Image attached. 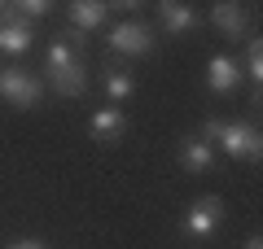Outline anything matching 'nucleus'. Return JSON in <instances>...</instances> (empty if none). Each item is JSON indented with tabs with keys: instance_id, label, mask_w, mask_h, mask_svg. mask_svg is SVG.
Here are the masks:
<instances>
[{
	"instance_id": "18",
	"label": "nucleus",
	"mask_w": 263,
	"mask_h": 249,
	"mask_svg": "<svg viewBox=\"0 0 263 249\" xmlns=\"http://www.w3.org/2000/svg\"><path fill=\"white\" fill-rule=\"evenodd\" d=\"M0 13H5V5H0Z\"/></svg>"
},
{
	"instance_id": "17",
	"label": "nucleus",
	"mask_w": 263,
	"mask_h": 249,
	"mask_svg": "<svg viewBox=\"0 0 263 249\" xmlns=\"http://www.w3.org/2000/svg\"><path fill=\"white\" fill-rule=\"evenodd\" d=\"M246 249H263V240H259V236H250V240H246Z\"/></svg>"
},
{
	"instance_id": "1",
	"label": "nucleus",
	"mask_w": 263,
	"mask_h": 249,
	"mask_svg": "<svg viewBox=\"0 0 263 249\" xmlns=\"http://www.w3.org/2000/svg\"><path fill=\"white\" fill-rule=\"evenodd\" d=\"M202 140H206V144H219L233 162H259L263 157V136L250 127V122H219V118H211L206 127H202Z\"/></svg>"
},
{
	"instance_id": "8",
	"label": "nucleus",
	"mask_w": 263,
	"mask_h": 249,
	"mask_svg": "<svg viewBox=\"0 0 263 249\" xmlns=\"http://www.w3.org/2000/svg\"><path fill=\"white\" fill-rule=\"evenodd\" d=\"M206 83H211V92L228 96V92H237V83H241V70H237V61H233V57L215 53V57L206 61Z\"/></svg>"
},
{
	"instance_id": "15",
	"label": "nucleus",
	"mask_w": 263,
	"mask_h": 249,
	"mask_svg": "<svg viewBox=\"0 0 263 249\" xmlns=\"http://www.w3.org/2000/svg\"><path fill=\"white\" fill-rule=\"evenodd\" d=\"M9 9L18 13L22 22H40V18L53 13V5H48V0H18V5H9Z\"/></svg>"
},
{
	"instance_id": "16",
	"label": "nucleus",
	"mask_w": 263,
	"mask_h": 249,
	"mask_svg": "<svg viewBox=\"0 0 263 249\" xmlns=\"http://www.w3.org/2000/svg\"><path fill=\"white\" fill-rule=\"evenodd\" d=\"M9 249H44L40 240H18V245H9Z\"/></svg>"
},
{
	"instance_id": "3",
	"label": "nucleus",
	"mask_w": 263,
	"mask_h": 249,
	"mask_svg": "<svg viewBox=\"0 0 263 249\" xmlns=\"http://www.w3.org/2000/svg\"><path fill=\"white\" fill-rule=\"evenodd\" d=\"M110 48L123 53V57H145L154 48V31L145 27V22H136V18L114 22V27H110Z\"/></svg>"
},
{
	"instance_id": "4",
	"label": "nucleus",
	"mask_w": 263,
	"mask_h": 249,
	"mask_svg": "<svg viewBox=\"0 0 263 249\" xmlns=\"http://www.w3.org/2000/svg\"><path fill=\"white\" fill-rule=\"evenodd\" d=\"M31 39H35V27L22 22L18 13L5 5V13H0V57H22L31 48Z\"/></svg>"
},
{
	"instance_id": "10",
	"label": "nucleus",
	"mask_w": 263,
	"mask_h": 249,
	"mask_svg": "<svg viewBox=\"0 0 263 249\" xmlns=\"http://www.w3.org/2000/svg\"><path fill=\"white\" fill-rule=\"evenodd\" d=\"M158 22H162V31H171V35H184V31L197 27V9L193 5H180V0H162L158 5Z\"/></svg>"
},
{
	"instance_id": "11",
	"label": "nucleus",
	"mask_w": 263,
	"mask_h": 249,
	"mask_svg": "<svg viewBox=\"0 0 263 249\" xmlns=\"http://www.w3.org/2000/svg\"><path fill=\"white\" fill-rule=\"evenodd\" d=\"M123 131H127V118H123L119 105H105V110L92 114V140L97 144H110V140H119Z\"/></svg>"
},
{
	"instance_id": "9",
	"label": "nucleus",
	"mask_w": 263,
	"mask_h": 249,
	"mask_svg": "<svg viewBox=\"0 0 263 249\" xmlns=\"http://www.w3.org/2000/svg\"><path fill=\"white\" fill-rule=\"evenodd\" d=\"M105 18H110V5H101V0H75L70 5V31L75 35H88V31L105 27Z\"/></svg>"
},
{
	"instance_id": "5",
	"label": "nucleus",
	"mask_w": 263,
	"mask_h": 249,
	"mask_svg": "<svg viewBox=\"0 0 263 249\" xmlns=\"http://www.w3.org/2000/svg\"><path fill=\"white\" fill-rule=\"evenodd\" d=\"M224 223V201L219 197H202V201L193 205V210L184 214V236H193V240H206L211 232Z\"/></svg>"
},
{
	"instance_id": "12",
	"label": "nucleus",
	"mask_w": 263,
	"mask_h": 249,
	"mask_svg": "<svg viewBox=\"0 0 263 249\" xmlns=\"http://www.w3.org/2000/svg\"><path fill=\"white\" fill-rule=\"evenodd\" d=\"M180 162H184V171L202 175V171H211V166H215V144H206L202 136L184 140V144H180Z\"/></svg>"
},
{
	"instance_id": "6",
	"label": "nucleus",
	"mask_w": 263,
	"mask_h": 249,
	"mask_svg": "<svg viewBox=\"0 0 263 249\" xmlns=\"http://www.w3.org/2000/svg\"><path fill=\"white\" fill-rule=\"evenodd\" d=\"M44 88L62 101H79L88 92V74H84V61L79 66H62V70H44Z\"/></svg>"
},
{
	"instance_id": "13",
	"label": "nucleus",
	"mask_w": 263,
	"mask_h": 249,
	"mask_svg": "<svg viewBox=\"0 0 263 249\" xmlns=\"http://www.w3.org/2000/svg\"><path fill=\"white\" fill-rule=\"evenodd\" d=\"M132 92H136V79H132L127 70H105V96H110L114 105H119V101H127Z\"/></svg>"
},
{
	"instance_id": "2",
	"label": "nucleus",
	"mask_w": 263,
	"mask_h": 249,
	"mask_svg": "<svg viewBox=\"0 0 263 249\" xmlns=\"http://www.w3.org/2000/svg\"><path fill=\"white\" fill-rule=\"evenodd\" d=\"M0 96L9 105H18V110H31V105H40V96H44V83H40L35 74L9 66V70H0Z\"/></svg>"
},
{
	"instance_id": "7",
	"label": "nucleus",
	"mask_w": 263,
	"mask_h": 249,
	"mask_svg": "<svg viewBox=\"0 0 263 249\" xmlns=\"http://www.w3.org/2000/svg\"><path fill=\"white\" fill-rule=\"evenodd\" d=\"M211 27H215L224 39H241L246 27H250V9H246V5H233V0H224V5L211 9Z\"/></svg>"
},
{
	"instance_id": "14",
	"label": "nucleus",
	"mask_w": 263,
	"mask_h": 249,
	"mask_svg": "<svg viewBox=\"0 0 263 249\" xmlns=\"http://www.w3.org/2000/svg\"><path fill=\"white\" fill-rule=\"evenodd\" d=\"M246 74H250V83H254V101H259V83H263V44H259V35L250 39V57H246Z\"/></svg>"
}]
</instances>
